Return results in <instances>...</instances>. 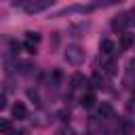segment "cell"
I'll return each mask as SVG.
<instances>
[{"mask_svg": "<svg viewBox=\"0 0 135 135\" xmlns=\"http://www.w3.org/2000/svg\"><path fill=\"white\" fill-rule=\"evenodd\" d=\"M84 57H86V53H84V49H82L80 44H68V49H65V53H63V59H65L70 65H80V63L84 61Z\"/></svg>", "mask_w": 135, "mask_h": 135, "instance_id": "6da1fadb", "label": "cell"}, {"mask_svg": "<svg viewBox=\"0 0 135 135\" xmlns=\"http://www.w3.org/2000/svg\"><path fill=\"white\" fill-rule=\"evenodd\" d=\"M84 13H91V6L86 4H70V6H63L59 8L57 13H53V19H59V17H65V15H84Z\"/></svg>", "mask_w": 135, "mask_h": 135, "instance_id": "7a4b0ae2", "label": "cell"}, {"mask_svg": "<svg viewBox=\"0 0 135 135\" xmlns=\"http://www.w3.org/2000/svg\"><path fill=\"white\" fill-rule=\"evenodd\" d=\"M53 2H55V0H32L30 4H25V13H30V15L42 13V11H46Z\"/></svg>", "mask_w": 135, "mask_h": 135, "instance_id": "3957f363", "label": "cell"}, {"mask_svg": "<svg viewBox=\"0 0 135 135\" xmlns=\"http://www.w3.org/2000/svg\"><path fill=\"white\" fill-rule=\"evenodd\" d=\"M124 0H95V2H91L89 6H91V11H95V8H108V6H118V4H122Z\"/></svg>", "mask_w": 135, "mask_h": 135, "instance_id": "277c9868", "label": "cell"}, {"mask_svg": "<svg viewBox=\"0 0 135 135\" xmlns=\"http://www.w3.org/2000/svg\"><path fill=\"white\" fill-rule=\"evenodd\" d=\"M135 46V34H122L120 36V49L122 51H129Z\"/></svg>", "mask_w": 135, "mask_h": 135, "instance_id": "5b68a950", "label": "cell"}, {"mask_svg": "<svg viewBox=\"0 0 135 135\" xmlns=\"http://www.w3.org/2000/svg\"><path fill=\"white\" fill-rule=\"evenodd\" d=\"M13 116H15L17 120H23V118L27 116V108H25L23 101H17V103L13 105Z\"/></svg>", "mask_w": 135, "mask_h": 135, "instance_id": "8992f818", "label": "cell"}, {"mask_svg": "<svg viewBox=\"0 0 135 135\" xmlns=\"http://www.w3.org/2000/svg\"><path fill=\"white\" fill-rule=\"evenodd\" d=\"M89 27H91L89 23H78V25H72V27L68 30V34L74 36V38H78V36H84V32H86Z\"/></svg>", "mask_w": 135, "mask_h": 135, "instance_id": "52a82bcc", "label": "cell"}, {"mask_svg": "<svg viewBox=\"0 0 135 135\" xmlns=\"http://www.w3.org/2000/svg\"><path fill=\"white\" fill-rule=\"evenodd\" d=\"M95 101H97V97H95V93H91V91L80 97V105H82V108H93Z\"/></svg>", "mask_w": 135, "mask_h": 135, "instance_id": "ba28073f", "label": "cell"}, {"mask_svg": "<svg viewBox=\"0 0 135 135\" xmlns=\"http://www.w3.org/2000/svg\"><path fill=\"white\" fill-rule=\"evenodd\" d=\"M127 25H129V23H127V13H124V15H118V17L112 19V27H114V30H124Z\"/></svg>", "mask_w": 135, "mask_h": 135, "instance_id": "9c48e42d", "label": "cell"}, {"mask_svg": "<svg viewBox=\"0 0 135 135\" xmlns=\"http://www.w3.org/2000/svg\"><path fill=\"white\" fill-rule=\"evenodd\" d=\"M99 116L105 118V120H110V118L114 116V108H112L110 103H101V105H99Z\"/></svg>", "mask_w": 135, "mask_h": 135, "instance_id": "30bf717a", "label": "cell"}, {"mask_svg": "<svg viewBox=\"0 0 135 135\" xmlns=\"http://www.w3.org/2000/svg\"><path fill=\"white\" fill-rule=\"evenodd\" d=\"M99 51H101L103 55H112V53H114V42L108 40V38L101 40V42H99Z\"/></svg>", "mask_w": 135, "mask_h": 135, "instance_id": "8fae6325", "label": "cell"}, {"mask_svg": "<svg viewBox=\"0 0 135 135\" xmlns=\"http://www.w3.org/2000/svg\"><path fill=\"white\" fill-rule=\"evenodd\" d=\"M84 84H89V80H86L80 72H76V74L72 76V86H74V89H80V86H84Z\"/></svg>", "mask_w": 135, "mask_h": 135, "instance_id": "7c38bea8", "label": "cell"}, {"mask_svg": "<svg viewBox=\"0 0 135 135\" xmlns=\"http://www.w3.org/2000/svg\"><path fill=\"white\" fill-rule=\"evenodd\" d=\"M103 70H105V74L114 76V74H116V63H114V61H105V63H103Z\"/></svg>", "mask_w": 135, "mask_h": 135, "instance_id": "4fadbf2b", "label": "cell"}, {"mask_svg": "<svg viewBox=\"0 0 135 135\" xmlns=\"http://www.w3.org/2000/svg\"><path fill=\"white\" fill-rule=\"evenodd\" d=\"M11 131H13L11 120H0V133H11Z\"/></svg>", "mask_w": 135, "mask_h": 135, "instance_id": "5bb4252c", "label": "cell"}, {"mask_svg": "<svg viewBox=\"0 0 135 135\" xmlns=\"http://www.w3.org/2000/svg\"><path fill=\"white\" fill-rule=\"evenodd\" d=\"M25 40H30V42L38 44V42H40V34H38V32H27V38H25Z\"/></svg>", "mask_w": 135, "mask_h": 135, "instance_id": "9a60e30c", "label": "cell"}, {"mask_svg": "<svg viewBox=\"0 0 135 135\" xmlns=\"http://www.w3.org/2000/svg\"><path fill=\"white\" fill-rule=\"evenodd\" d=\"M101 84H103V78H101L99 74H95V76L91 78V86H97V89H99Z\"/></svg>", "mask_w": 135, "mask_h": 135, "instance_id": "2e32d148", "label": "cell"}, {"mask_svg": "<svg viewBox=\"0 0 135 135\" xmlns=\"http://www.w3.org/2000/svg\"><path fill=\"white\" fill-rule=\"evenodd\" d=\"M23 49H25L27 53H36V44H34V42H30V40H25V42H23Z\"/></svg>", "mask_w": 135, "mask_h": 135, "instance_id": "e0dca14e", "label": "cell"}, {"mask_svg": "<svg viewBox=\"0 0 135 135\" xmlns=\"http://www.w3.org/2000/svg\"><path fill=\"white\" fill-rule=\"evenodd\" d=\"M55 135H74V133H72L70 129H59V131H57Z\"/></svg>", "mask_w": 135, "mask_h": 135, "instance_id": "ac0fdd59", "label": "cell"}, {"mask_svg": "<svg viewBox=\"0 0 135 135\" xmlns=\"http://www.w3.org/2000/svg\"><path fill=\"white\" fill-rule=\"evenodd\" d=\"M4 108H6V99L0 95V110H4Z\"/></svg>", "mask_w": 135, "mask_h": 135, "instance_id": "d6986e66", "label": "cell"}, {"mask_svg": "<svg viewBox=\"0 0 135 135\" xmlns=\"http://www.w3.org/2000/svg\"><path fill=\"white\" fill-rule=\"evenodd\" d=\"M6 135H23V133H15V131H11V133H6Z\"/></svg>", "mask_w": 135, "mask_h": 135, "instance_id": "ffe728a7", "label": "cell"}]
</instances>
